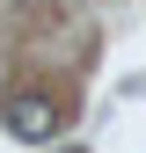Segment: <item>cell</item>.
Instances as JSON below:
<instances>
[{"label": "cell", "mask_w": 146, "mask_h": 153, "mask_svg": "<svg viewBox=\"0 0 146 153\" xmlns=\"http://www.w3.org/2000/svg\"><path fill=\"white\" fill-rule=\"evenodd\" d=\"M59 153H80V146H59Z\"/></svg>", "instance_id": "obj_2"}, {"label": "cell", "mask_w": 146, "mask_h": 153, "mask_svg": "<svg viewBox=\"0 0 146 153\" xmlns=\"http://www.w3.org/2000/svg\"><path fill=\"white\" fill-rule=\"evenodd\" d=\"M0 124H7L15 139H29V146H51V131H59V109H51L44 95H7V102H0Z\"/></svg>", "instance_id": "obj_1"}]
</instances>
